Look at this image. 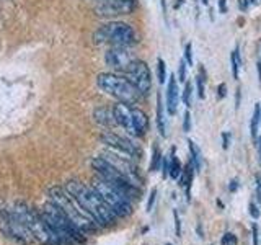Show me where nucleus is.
Masks as SVG:
<instances>
[{"label": "nucleus", "mask_w": 261, "mask_h": 245, "mask_svg": "<svg viewBox=\"0 0 261 245\" xmlns=\"http://www.w3.org/2000/svg\"><path fill=\"white\" fill-rule=\"evenodd\" d=\"M155 196H157V190H152V193H150V198H149V204H147V211H152V208H153V203H155Z\"/></svg>", "instance_id": "c756f323"}, {"label": "nucleus", "mask_w": 261, "mask_h": 245, "mask_svg": "<svg viewBox=\"0 0 261 245\" xmlns=\"http://www.w3.org/2000/svg\"><path fill=\"white\" fill-rule=\"evenodd\" d=\"M92 167L96 172L98 177H100L101 180H105L106 183H110L111 186H114L116 190H119L121 193H124L127 198L133 200L139 194L137 186L133 182H129V180L122 175L116 167H113L106 159L95 157L92 160Z\"/></svg>", "instance_id": "0eeeda50"}, {"label": "nucleus", "mask_w": 261, "mask_h": 245, "mask_svg": "<svg viewBox=\"0 0 261 245\" xmlns=\"http://www.w3.org/2000/svg\"><path fill=\"white\" fill-rule=\"evenodd\" d=\"M134 61L136 56L129 51V47H122V46H111L105 54V62L108 67L124 74L129 70Z\"/></svg>", "instance_id": "9b49d317"}, {"label": "nucleus", "mask_w": 261, "mask_h": 245, "mask_svg": "<svg viewBox=\"0 0 261 245\" xmlns=\"http://www.w3.org/2000/svg\"><path fill=\"white\" fill-rule=\"evenodd\" d=\"M157 76H159L160 84H165V80H167V64L163 59L157 61Z\"/></svg>", "instance_id": "5701e85b"}, {"label": "nucleus", "mask_w": 261, "mask_h": 245, "mask_svg": "<svg viewBox=\"0 0 261 245\" xmlns=\"http://www.w3.org/2000/svg\"><path fill=\"white\" fill-rule=\"evenodd\" d=\"M185 59H186L188 64L193 65V44H191V43H188V44H186V49H185Z\"/></svg>", "instance_id": "393cba45"}, {"label": "nucleus", "mask_w": 261, "mask_h": 245, "mask_svg": "<svg viewBox=\"0 0 261 245\" xmlns=\"http://www.w3.org/2000/svg\"><path fill=\"white\" fill-rule=\"evenodd\" d=\"M93 188L100 194V198L105 201L106 206L118 217H127L133 214V203H130V198H127L124 193H121L110 183H106L100 177L93 182Z\"/></svg>", "instance_id": "6e6552de"}, {"label": "nucleus", "mask_w": 261, "mask_h": 245, "mask_svg": "<svg viewBox=\"0 0 261 245\" xmlns=\"http://www.w3.org/2000/svg\"><path fill=\"white\" fill-rule=\"evenodd\" d=\"M136 5L137 0H98L95 12L103 18H114V16L133 13Z\"/></svg>", "instance_id": "1a4fd4ad"}, {"label": "nucleus", "mask_w": 261, "mask_h": 245, "mask_svg": "<svg viewBox=\"0 0 261 245\" xmlns=\"http://www.w3.org/2000/svg\"><path fill=\"white\" fill-rule=\"evenodd\" d=\"M127 79L133 82V85L139 90L141 95H147L152 88V74L149 65H147L144 61L136 59L133 62V65L129 67V70L126 72Z\"/></svg>", "instance_id": "9d476101"}, {"label": "nucleus", "mask_w": 261, "mask_h": 245, "mask_svg": "<svg viewBox=\"0 0 261 245\" xmlns=\"http://www.w3.org/2000/svg\"><path fill=\"white\" fill-rule=\"evenodd\" d=\"M230 65H232V76L235 80H239L240 76V67H242V57H240V51L239 47L233 49V53L230 56Z\"/></svg>", "instance_id": "6ab92c4d"}, {"label": "nucleus", "mask_w": 261, "mask_h": 245, "mask_svg": "<svg viewBox=\"0 0 261 245\" xmlns=\"http://www.w3.org/2000/svg\"><path fill=\"white\" fill-rule=\"evenodd\" d=\"M65 190L98 226H113L116 223L118 216L106 206L93 186H87L79 180H70L65 185Z\"/></svg>", "instance_id": "f257e3e1"}, {"label": "nucleus", "mask_w": 261, "mask_h": 245, "mask_svg": "<svg viewBox=\"0 0 261 245\" xmlns=\"http://www.w3.org/2000/svg\"><path fill=\"white\" fill-rule=\"evenodd\" d=\"M191 100H193V85L190 82H186L185 84V90H183V103L190 108L191 106Z\"/></svg>", "instance_id": "b1692460"}, {"label": "nucleus", "mask_w": 261, "mask_h": 245, "mask_svg": "<svg viewBox=\"0 0 261 245\" xmlns=\"http://www.w3.org/2000/svg\"><path fill=\"white\" fill-rule=\"evenodd\" d=\"M188 145H190V154H191V163L196 172H201L202 168V154H201V149L198 145H196V142L193 141H188Z\"/></svg>", "instance_id": "dca6fc26"}, {"label": "nucleus", "mask_w": 261, "mask_h": 245, "mask_svg": "<svg viewBox=\"0 0 261 245\" xmlns=\"http://www.w3.org/2000/svg\"><path fill=\"white\" fill-rule=\"evenodd\" d=\"M258 77H259V84H261V61L258 62Z\"/></svg>", "instance_id": "ea45409f"}, {"label": "nucleus", "mask_w": 261, "mask_h": 245, "mask_svg": "<svg viewBox=\"0 0 261 245\" xmlns=\"http://www.w3.org/2000/svg\"><path fill=\"white\" fill-rule=\"evenodd\" d=\"M248 4H250V0H239L240 10H247V8H248Z\"/></svg>", "instance_id": "c9c22d12"}, {"label": "nucleus", "mask_w": 261, "mask_h": 245, "mask_svg": "<svg viewBox=\"0 0 261 245\" xmlns=\"http://www.w3.org/2000/svg\"><path fill=\"white\" fill-rule=\"evenodd\" d=\"M228 188H230V191H235L237 190V180H232V185Z\"/></svg>", "instance_id": "58836bf2"}, {"label": "nucleus", "mask_w": 261, "mask_h": 245, "mask_svg": "<svg viewBox=\"0 0 261 245\" xmlns=\"http://www.w3.org/2000/svg\"><path fill=\"white\" fill-rule=\"evenodd\" d=\"M225 90H227L225 84H220V85H219V98H224V96L227 95Z\"/></svg>", "instance_id": "f704fd0d"}, {"label": "nucleus", "mask_w": 261, "mask_h": 245, "mask_svg": "<svg viewBox=\"0 0 261 245\" xmlns=\"http://www.w3.org/2000/svg\"><path fill=\"white\" fill-rule=\"evenodd\" d=\"M113 114L114 119H116V125L127 131L130 136L142 137L147 133V129H149V118H147V114L141 108H136L133 105L118 102V105L113 106Z\"/></svg>", "instance_id": "423d86ee"}, {"label": "nucleus", "mask_w": 261, "mask_h": 245, "mask_svg": "<svg viewBox=\"0 0 261 245\" xmlns=\"http://www.w3.org/2000/svg\"><path fill=\"white\" fill-rule=\"evenodd\" d=\"M157 126L162 136H167V126H165V118H163V103L160 93L157 95Z\"/></svg>", "instance_id": "aec40b11"}, {"label": "nucleus", "mask_w": 261, "mask_h": 245, "mask_svg": "<svg viewBox=\"0 0 261 245\" xmlns=\"http://www.w3.org/2000/svg\"><path fill=\"white\" fill-rule=\"evenodd\" d=\"M181 163H179L178 157L175 155V149H171V155H170V177L173 180H178L179 175H181Z\"/></svg>", "instance_id": "a211bd4d"}, {"label": "nucleus", "mask_w": 261, "mask_h": 245, "mask_svg": "<svg viewBox=\"0 0 261 245\" xmlns=\"http://www.w3.org/2000/svg\"><path fill=\"white\" fill-rule=\"evenodd\" d=\"M178 80L179 82H185L186 80V65H185V61L179 62V76H178Z\"/></svg>", "instance_id": "bb28decb"}, {"label": "nucleus", "mask_w": 261, "mask_h": 245, "mask_svg": "<svg viewBox=\"0 0 261 245\" xmlns=\"http://www.w3.org/2000/svg\"><path fill=\"white\" fill-rule=\"evenodd\" d=\"M261 122V106L259 105H255V108H253V116H251V122H250V133H251V137L256 141V134H258V126Z\"/></svg>", "instance_id": "f3484780"}, {"label": "nucleus", "mask_w": 261, "mask_h": 245, "mask_svg": "<svg viewBox=\"0 0 261 245\" xmlns=\"http://www.w3.org/2000/svg\"><path fill=\"white\" fill-rule=\"evenodd\" d=\"M222 243L224 245H237V237L230 232H227L224 235V239H222Z\"/></svg>", "instance_id": "a878e982"}, {"label": "nucleus", "mask_w": 261, "mask_h": 245, "mask_svg": "<svg viewBox=\"0 0 261 245\" xmlns=\"http://www.w3.org/2000/svg\"><path fill=\"white\" fill-rule=\"evenodd\" d=\"M95 119L100 122L103 126H113L116 125V119H114V114H113V110H108V108H98L95 110Z\"/></svg>", "instance_id": "2eb2a0df"}, {"label": "nucleus", "mask_w": 261, "mask_h": 245, "mask_svg": "<svg viewBox=\"0 0 261 245\" xmlns=\"http://www.w3.org/2000/svg\"><path fill=\"white\" fill-rule=\"evenodd\" d=\"M103 159H106L113 167H116L122 175H124L129 182H133L136 186L141 183V177H139V172L136 165L129 160V157H121L118 152H106L101 155Z\"/></svg>", "instance_id": "ddd939ff"}, {"label": "nucleus", "mask_w": 261, "mask_h": 245, "mask_svg": "<svg viewBox=\"0 0 261 245\" xmlns=\"http://www.w3.org/2000/svg\"><path fill=\"white\" fill-rule=\"evenodd\" d=\"M219 12L220 13L227 12V0H219Z\"/></svg>", "instance_id": "72a5a7b5"}, {"label": "nucleus", "mask_w": 261, "mask_h": 245, "mask_svg": "<svg viewBox=\"0 0 261 245\" xmlns=\"http://www.w3.org/2000/svg\"><path fill=\"white\" fill-rule=\"evenodd\" d=\"M196 82H198V95H199V98H204L206 96V72H204L202 67L199 69Z\"/></svg>", "instance_id": "412c9836"}, {"label": "nucleus", "mask_w": 261, "mask_h": 245, "mask_svg": "<svg viewBox=\"0 0 261 245\" xmlns=\"http://www.w3.org/2000/svg\"><path fill=\"white\" fill-rule=\"evenodd\" d=\"M96 85L100 87L106 95L116 98L119 103L136 105L139 98L142 95L139 93V90L133 85L127 77L118 76V74H100L96 77Z\"/></svg>", "instance_id": "20e7f679"}, {"label": "nucleus", "mask_w": 261, "mask_h": 245, "mask_svg": "<svg viewBox=\"0 0 261 245\" xmlns=\"http://www.w3.org/2000/svg\"><path fill=\"white\" fill-rule=\"evenodd\" d=\"M185 131H190L191 129V116H190V111L185 113V125H183Z\"/></svg>", "instance_id": "c85d7f7f"}, {"label": "nucleus", "mask_w": 261, "mask_h": 245, "mask_svg": "<svg viewBox=\"0 0 261 245\" xmlns=\"http://www.w3.org/2000/svg\"><path fill=\"white\" fill-rule=\"evenodd\" d=\"M256 147H258V157H259V163H261V136L258 137V142H256Z\"/></svg>", "instance_id": "4c0bfd02"}, {"label": "nucleus", "mask_w": 261, "mask_h": 245, "mask_svg": "<svg viewBox=\"0 0 261 245\" xmlns=\"http://www.w3.org/2000/svg\"><path fill=\"white\" fill-rule=\"evenodd\" d=\"M49 201L54 203L56 206H59L64 211V214L84 232L95 231L98 227V224L80 208V204L72 198L65 188H59V186L51 188L49 190Z\"/></svg>", "instance_id": "7ed1b4c3"}, {"label": "nucleus", "mask_w": 261, "mask_h": 245, "mask_svg": "<svg viewBox=\"0 0 261 245\" xmlns=\"http://www.w3.org/2000/svg\"><path fill=\"white\" fill-rule=\"evenodd\" d=\"M178 103H179V88L175 76H170L168 85H167V111L170 116H173L178 111Z\"/></svg>", "instance_id": "4468645a"}, {"label": "nucleus", "mask_w": 261, "mask_h": 245, "mask_svg": "<svg viewBox=\"0 0 261 245\" xmlns=\"http://www.w3.org/2000/svg\"><path fill=\"white\" fill-rule=\"evenodd\" d=\"M43 216L46 219V223L49 224V227L54 231V234L59 237L62 245H75L85 240V232L73 224L72 220L64 214V211L59 206H56L54 203L47 201L44 204Z\"/></svg>", "instance_id": "f03ea898"}, {"label": "nucleus", "mask_w": 261, "mask_h": 245, "mask_svg": "<svg viewBox=\"0 0 261 245\" xmlns=\"http://www.w3.org/2000/svg\"><path fill=\"white\" fill-rule=\"evenodd\" d=\"M201 2H202L204 5H209V0H201Z\"/></svg>", "instance_id": "79ce46f5"}, {"label": "nucleus", "mask_w": 261, "mask_h": 245, "mask_svg": "<svg viewBox=\"0 0 261 245\" xmlns=\"http://www.w3.org/2000/svg\"><path fill=\"white\" fill-rule=\"evenodd\" d=\"M250 214L253 216V217H255V219H258L259 217V211H258V208L255 206V204H250Z\"/></svg>", "instance_id": "2f4dec72"}, {"label": "nucleus", "mask_w": 261, "mask_h": 245, "mask_svg": "<svg viewBox=\"0 0 261 245\" xmlns=\"http://www.w3.org/2000/svg\"><path fill=\"white\" fill-rule=\"evenodd\" d=\"M96 44H110V46H122L130 47L137 44V33L127 23L122 21H110L100 27L93 35Z\"/></svg>", "instance_id": "39448f33"}, {"label": "nucleus", "mask_w": 261, "mask_h": 245, "mask_svg": "<svg viewBox=\"0 0 261 245\" xmlns=\"http://www.w3.org/2000/svg\"><path fill=\"white\" fill-rule=\"evenodd\" d=\"M162 152L159 149V145H155L153 147V154H152V162H150V170L155 172V170H159L160 167V162H162Z\"/></svg>", "instance_id": "4be33fe9"}, {"label": "nucleus", "mask_w": 261, "mask_h": 245, "mask_svg": "<svg viewBox=\"0 0 261 245\" xmlns=\"http://www.w3.org/2000/svg\"><path fill=\"white\" fill-rule=\"evenodd\" d=\"M256 196H258V201L261 203V175L256 177Z\"/></svg>", "instance_id": "7c9ffc66"}, {"label": "nucleus", "mask_w": 261, "mask_h": 245, "mask_svg": "<svg viewBox=\"0 0 261 245\" xmlns=\"http://www.w3.org/2000/svg\"><path fill=\"white\" fill-rule=\"evenodd\" d=\"M222 137H224V149H227V147H228V139H230V134H228V133H224Z\"/></svg>", "instance_id": "e433bc0d"}, {"label": "nucleus", "mask_w": 261, "mask_h": 245, "mask_svg": "<svg viewBox=\"0 0 261 245\" xmlns=\"http://www.w3.org/2000/svg\"><path fill=\"white\" fill-rule=\"evenodd\" d=\"M181 5H183V0H176V2H175V8H179Z\"/></svg>", "instance_id": "a19ab883"}, {"label": "nucleus", "mask_w": 261, "mask_h": 245, "mask_svg": "<svg viewBox=\"0 0 261 245\" xmlns=\"http://www.w3.org/2000/svg\"><path fill=\"white\" fill-rule=\"evenodd\" d=\"M251 232H253V245H258L259 243V237H258V226L256 224H253Z\"/></svg>", "instance_id": "cd10ccee"}, {"label": "nucleus", "mask_w": 261, "mask_h": 245, "mask_svg": "<svg viewBox=\"0 0 261 245\" xmlns=\"http://www.w3.org/2000/svg\"><path fill=\"white\" fill-rule=\"evenodd\" d=\"M175 229H176V235L179 237V235H181V224H179V217H178V214H176V212H175Z\"/></svg>", "instance_id": "473e14b6"}, {"label": "nucleus", "mask_w": 261, "mask_h": 245, "mask_svg": "<svg viewBox=\"0 0 261 245\" xmlns=\"http://www.w3.org/2000/svg\"><path fill=\"white\" fill-rule=\"evenodd\" d=\"M101 142L105 145L111 147L114 152L127 155V157H139V155H141V149H139L136 144L130 142L129 139L121 137V136L114 134V133H105L101 136Z\"/></svg>", "instance_id": "f8f14e48"}]
</instances>
